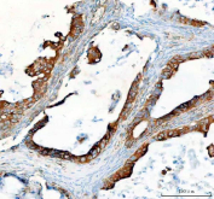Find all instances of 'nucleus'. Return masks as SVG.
<instances>
[{
	"instance_id": "f257e3e1",
	"label": "nucleus",
	"mask_w": 214,
	"mask_h": 199,
	"mask_svg": "<svg viewBox=\"0 0 214 199\" xmlns=\"http://www.w3.org/2000/svg\"><path fill=\"white\" fill-rule=\"evenodd\" d=\"M183 132L182 130H178V129H173V130H164V132H161L160 134L156 135V140H164V139H168V138H173V137H179L180 134Z\"/></svg>"
},
{
	"instance_id": "f03ea898",
	"label": "nucleus",
	"mask_w": 214,
	"mask_h": 199,
	"mask_svg": "<svg viewBox=\"0 0 214 199\" xmlns=\"http://www.w3.org/2000/svg\"><path fill=\"white\" fill-rule=\"evenodd\" d=\"M131 173H132V163H129L128 165H126V166H123V168L116 174V175H114L113 176V181H115V180H119V179H122V178H127V176H129L131 175Z\"/></svg>"
},
{
	"instance_id": "7ed1b4c3",
	"label": "nucleus",
	"mask_w": 214,
	"mask_h": 199,
	"mask_svg": "<svg viewBox=\"0 0 214 199\" xmlns=\"http://www.w3.org/2000/svg\"><path fill=\"white\" fill-rule=\"evenodd\" d=\"M146 150H148V144H144L143 146H141V148L138 150V152H136V153H134V158H139V157H142V156L146 152Z\"/></svg>"
},
{
	"instance_id": "20e7f679",
	"label": "nucleus",
	"mask_w": 214,
	"mask_h": 199,
	"mask_svg": "<svg viewBox=\"0 0 214 199\" xmlns=\"http://www.w3.org/2000/svg\"><path fill=\"white\" fill-rule=\"evenodd\" d=\"M136 86H137V83H134V85L132 86V88H131V92H129V95H128V101H132V100H133V98L136 97V94H137Z\"/></svg>"
},
{
	"instance_id": "39448f33",
	"label": "nucleus",
	"mask_w": 214,
	"mask_h": 199,
	"mask_svg": "<svg viewBox=\"0 0 214 199\" xmlns=\"http://www.w3.org/2000/svg\"><path fill=\"white\" fill-rule=\"evenodd\" d=\"M203 54H206V55H207V57H212V55H213L212 51H204V53H203Z\"/></svg>"
}]
</instances>
